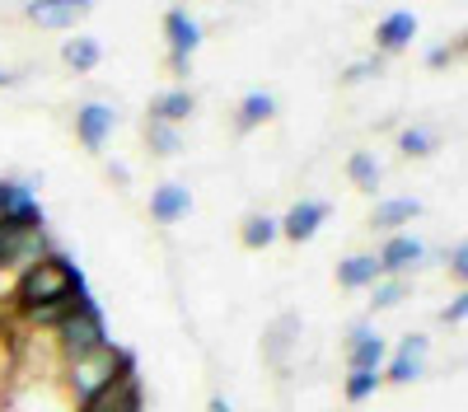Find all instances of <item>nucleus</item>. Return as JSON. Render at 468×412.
I'll use <instances>...</instances> for the list:
<instances>
[{
  "label": "nucleus",
  "mask_w": 468,
  "mask_h": 412,
  "mask_svg": "<svg viewBox=\"0 0 468 412\" xmlns=\"http://www.w3.org/2000/svg\"><path fill=\"white\" fill-rule=\"evenodd\" d=\"M66 295H90L85 286V272L75 268L70 258L61 253H43L37 262H28V268L19 272L15 281V300H19V310H33V305H52V300H66Z\"/></svg>",
  "instance_id": "nucleus-1"
},
{
  "label": "nucleus",
  "mask_w": 468,
  "mask_h": 412,
  "mask_svg": "<svg viewBox=\"0 0 468 412\" xmlns=\"http://www.w3.org/2000/svg\"><path fill=\"white\" fill-rule=\"evenodd\" d=\"M52 333H57V343H61V356H66V361L108 347V323H103V310L94 305V295H80V300H75V310H70Z\"/></svg>",
  "instance_id": "nucleus-2"
},
{
  "label": "nucleus",
  "mask_w": 468,
  "mask_h": 412,
  "mask_svg": "<svg viewBox=\"0 0 468 412\" xmlns=\"http://www.w3.org/2000/svg\"><path fill=\"white\" fill-rule=\"evenodd\" d=\"M70 389L80 394V398H90V394H99L103 385H112V380H122V375H136V356L127 352V347H99V352H90V356H75L70 361Z\"/></svg>",
  "instance_id": "nucleus-3"
},
{
  "label": "nucleus",
  "mask_w": 468,
  "mask_h": 412,
  "mask_svg": "<svg viewBox=\"0 0 468 412\" xmlns=\"http://www.w3.org/2000/svg\"><path fill=\"white\" fill-rule=\"evenodd\" d=\"M43 253H52L43 230H28V225L0 220V268H28V262H37Z\"/></svg>",
  "instance_id": "nucleus-4"
},
{
  "label": "nucleus",
  "mask_w": 468,
  "mask_h": 412,
  "mask_svg": "<svg viewBox=\"0 0 468 412\" xmlns=\"http://www.w3.org/2000/svg\"><path fill=\"white\" fill-rule=\"evenodd\" d=\"M80 412H141V380L122 375V380L103 385L99 394L80 398Z\"/></svg>",
  "instance_id": "nucleus-5"
},
{
  "label": "nucleus",
  "mask_w": 468,
  "mask_h": 412,
  "mask_svg": "<svg viewBox=\"0 0 468 412\" xmlns=\"http://www.w3.org/2000/svg\"><path fill=\"white\" fill-rule=\"evenodd\" d=\"M90 10H94V0H28V19L37 28H70Z\"/></svg>",
  "instance_id": "nucleus-6"
},
{
  "label": "nucleus",
  "mask_w": 468,
  "mask_h": 412,
  "mask_svg": "<svg viewBox=\"0 0 468 412\" xmlns=\"http://www.w3.org/2000/svg\"><path fill=\"white\" fill-rule=\"evenodd\" d=\"M328 211H333L328 202H300V206H291L286 220H277V225H282V235H286L291 244H304V239H314V235L324 230Z\"/></svg>",
  "instance_id": "nucleus-7"
},
{
  "label": "nucleus",
  "mask_w": 468,
  "mask_h": 412,
  "mask_svg": "<svg viewBox=\"0 0 468 412\" xmlns=\"http://www.w3.org/2000/svg\"><path fill=\"white\" fill-rule=\"evenodd\" d=\"M426 347H431V343H426V333H412V337H403L399 356L388 361V365H384L379 375H388V380H394V385H412L417 375H421V365H426Z\"/></svg>",
  "instance_id": "nucleus-8"
},
{
  "label": "nucleus",
  "mask_w": 468,
  "mask_h": 412,
  "mask_svg": "<svg viewBox=\"0 0 468 412\" xmlns=\"http://www.w3.org/2000/svg\"><path fill=\"white\" fill-rule=\"evenodd\" d=\"M112 127H117V112L108 103H85L80 112H75V132H80L85 150H103V141H108Z\"/></svg>",
  "instance_id": "nucleus-9"
},
{
  "label": "nucleus",
  "mask_w": 468,
  "mask_h": 412,
  "mask_svg": "<svg viewBox=\"0 0 468 412\" xmlns=\"http://www.w3.org/2000/svg\"><path fill=\"white\" fill-rule=\"evenodd\" d=\"M375 258H379V272L403 277L408 268H417V262L426 258V244H421V239H412V235H394V239H388Z\"/></svg>",
  "instance_id": "nucleus-10"
},
{
  "label": "nucleus",
  "mask_w": 468,
  "mask_h": 412,
  "mask_svg": "<svg viewBox=\"0 0 468 412\" xmlns=\"http://www.w3.org/2000/svg\"><path fill=\"white\" fill-rule=\"evenodd\" d=\"M165 37H169L174 61H187L192 52L202 48V28H197V19H187V10H169L165 15Z\"/></svg>",
  "instance_id": "nucleus-11"
},
{
  "label": "nucleus",
  "mask_w": 468,
  "mask_h": 412,
  "mask_svg": "<svg viewBox=\"0 0 468 412\" xmlns=\"http://www.w3.org/2000/svg\"><path fill=\"white\" fill-rule=\"evenodd\" d=\"M187 206H192V193H187L183 183H160V187H154V197H150V216L160 220V225L183 220Z\"/></svg>",
  "instance_id": "nucleus-12"
},
{
  "label": "nucleus",
  "mask_w": 468,
  "mask_h": 412,
  "mask_svg": "<svg viewBox=\"0 0 468 412\" xmlns=\"http://www.w3.org/2000/svg\"><path fill=\"white\" fill-rule=\"evenodd\" d=\"M384 272H379V258L375 253H351V258H342V268H337V281L346 286V291H361V286H375Z\"/></svg>",
  "instance_id": "nucleus-13"
},
{
  "label": "nucleus",
  "mask_w": 468,
  "mask_h": 412,
  "mask_svg": "<svg viewBox=\"0 0 468 412\" xmlns=\"http://www.w3.org/2000/svg\"><path fill=\"white\" fill-rule=\"evenodd\" d=\"M192 108H197V99H192L187 90H169V94H160V99L150 103V122H169V127H178V122L192 118Z\"/></svg>",
  "instance_id": "nucleus-14"
},
{
  "label": "nucleus",
  "mask_w": 468,
  "mask_h": 412,
  "mask_svg": "<svg viewBox=\"0 0 468 412\" xmlns=\"http://www.w3.org/2000/svg\"><path fill=\"white\" fill-rule=\"evenodd\" d=\"M417 37V19L408 15V10H399V15H388L384 24H379V33H375V43L384 48V52H399V48H408Z\"/></svg>",
  "instance_id": "nucleus-15"
},
{
  "label": "nucleus",
  "mask_w": 468,
  "mask_h": 412,
  "mask_svg": "<svg viewBox=\"0 0 468 412\" xmlns=\"http://www.w3.org/2000/svg\"><path fill=\"white\" fill-rule=\"evenodd\" d=\"M384 361H388V347H384L379 333H366L361 343H351V352H346V370H384Z\"/></svg>",
  "instance_id": "nucleus-16"
},
{
  "label": "nucleus",
  "mask_w": 468,
  "mask_h": 412,
  "mask_svg": "<svg viewBox=\"0 0 468 412\" xmlns=\"http://www.w3.org/2000/svg\"><path fill=\"white\" fill-rule=\"evenodd\" d=\"M271 112H277V99L271 94H262V90H253V94H244V103H239V132H253V127H262Z\"/></svg>",
  "instance_id": "nucleus-17"
},
{
  "label": "nucleus",
  "mask_w": 468,
  "mask_h": 412,
  "mask_svg": "<svg viewBox=\"0 0 468 412\" xmlns=\"http://www.w3.org/2000/svg\"><path fill=\"white\" fill-rule=\"evenodd\" d=\"M417 216H421V206H417L412 197H394V202L375 206V230H399V225H408V220H417Z\"/></svg>",
  "instance_id": "nucleus-18"
},
{
  "label": "nucleus",
  "mask_w": 468,
  "mask_h": 412,
  "mask_svg": "<svg viewBox=\"0 0 468 412\" xmlns=\"http://www.w3.org/2000/svg\"><path fill=\"white\" fill-rule=\"evenodd\" d=\"M61 57H66L70 70H94L99 57H103V48H99V37H70V43L61 48Z\"/></svg>",
  "instance_id": "nucleus-19"
},
{
  "label": "nucleus",
  "mask_w": 468,
  "mask_h": 412,
  "mask_svg": "<svg viewBox=\"0 0 468 412\" xmlns=\"http://www.w3.org/2000/svg\"><path fill=\"white\" fill-rule=\"evenodd\" d=\"M346 178L356 183L361 193H375V187H379V164H375L370 150H356V155L346 160Z\"/></svg>",
  "instance_id": "nucleus-20"
},
{
  "label": "nucleus",
  "mask_w": 468,
  "mask_h": 412,
  "mask_svg": "<svg viewBox=\"0 0 468 412\" xmlns=\"http://www.w3.org/2000/svg\"><path fill=\"white\" fill-rule=\"evenodd\" d=\"M75 310V295H66V300H52V305H33V310H19L33 328H57L66 314Z\"/></svg>",
  "instance_id": "nucleus-21"
},
{
  "label": "nucleus",
  "mask_w": 468,
  "mask_h": 412,
  "mask_svg": "<svg viewBox=\"0 0 468 412\" xmlns=\"http://www.w3.org/2000/svg\"><path fill=\"white\" fill-rule=\"evenodd\" d=\"M277 235H282V225L271 220V216H249V220H244V244H249V248H267Z\"/></svg>",
  "instance_id": "nucleus-22"
},
{
  "label": "nucleus",
  "mask_w": 468,
  "mask_h": 412,
  "mask_svg": "<svg viewBox=\"0 0 468 412\" xmlns=\"http://www.w3.org/2000/svg\"><path fill=\"white\" fill-rule=\"evenodd\" d=\"M145 145L154 150V155H178V150H183V136H178L169 122H150V132H145Z\"/></svg>",
  "instance_id": "nucleus-23"
},
{
  "label": "nucleus",
  "mask_w": 468,
  "mask_h": 412,
  "mask_svg": "<svg viewBox=\"0 0 468 412\" xmlns=\"http://www.w3.org/2000/svg\"><path fill=\"white\" fill-rule=\"evenodd\" d=\"M379 380H384L379 370H351L346 375V403H366L379 389Z\"/></svg>",
  "instance_id": "nucleus-24"
},
{
  "label": "nucleus",
  "mask_w": 468,
  "mask_h": 412,
  "mask_svg": "<svg viewBox=\"0 0 468 412\" xmlns=\"http://www.w3.org/2000/svg\"><path fill=\"white\" fill-rule=\"evenodd\" d=\"M399 145H403V155H431V150H436V132L431 127H408L403 136H399Z\"/></svg>",
  "instance_id": "nucleus-25"
},
{
  "label": "nucleus",
  "mask_w": 468,
  "mask_h": 412,
  "mask_svg": "<svg viewBox=\"0 0 468 412\" xmlns=\"http://www.w3.org/2000/svg\"><path fill=\"white\" fill-rule=\"evenodd\" d=\"M408 300V281H384V286H375V310H394V305H403Z\"/></svg>",
  "instance_id": "nucleus-26"
},
{
  "label": "nucleus",
  "mask_w": 468,
  "mask_h": 412,
  "mask_svg": "<svg viewBox=\"0 0 468 412\" xmlns=\"http://www.w3.org/2000/svg\"><path fill=\"white\" fill-rule=\"evenodd\" d=\"M445 262H450V272H454L459 281L468 277V248H463V244H454V248L445 253Z\"/></svg>",
  "instance_id": "nucleus-27"
},
{
  "label": "nucleus",
  "mask_w": 468,
  "mask_h": 412,
  "mask_svg": "<svg viewBox=\"0 0 468 412\" xmlns=\"http://www.w3.org/2000/svg\"><path fill=\"white\" fill-rule=\"evenodd\" d=\"M463 314H468V295H454L450 310L441 314V323H463Z\"/></svg>",
  "instance_id": "nucleus-28"
},
{
  "label": "nucleus",
  "mask_w": 468,
  "mask_h": 412,
  "mask_svg": "<svg viewBox=\"0 0 468 412\" xmlns=\"http://www.w3.org/2000/svg\"><path fill=\"white\" fill-rule=\"evenodd\" d=\"M15 80H19L15 70H0V90H5V85H15Z\"/></svg>",
  "instance_id": "nucleus-29"
},
{
  "label": "nucleus",
  "mask_w": 468,
  "mask_h": 412,
  "mask_svg": "<svg viewBox=\"0 0 468 412\" xmlns=\"http://www.w3.org/2000/svg\"><path fill=\"white\" fill-rule=\"evenodd\" d=\"M211 412H229V403L225 398H211Z\"/></svg>",
  "instance_id": "nucleus-30"
}]
</instances>
